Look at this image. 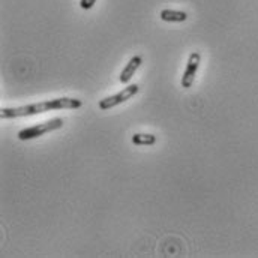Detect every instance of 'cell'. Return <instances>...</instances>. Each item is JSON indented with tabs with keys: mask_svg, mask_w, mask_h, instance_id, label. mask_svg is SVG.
Returning <instances> with one entry per match:
<instances>
[{
	"mask_svg": "<svg viewBox=\"0 0 258 258\" xmlns=\"http://www.w3.org/2000/svg\"><path fill=\"white\" fill-rule=\"evenodd\" d=\"M63 126V120L62 119H51V120H47V122H42V123H38V125H33L30 128L21 129L18 132V140L21 141H27V140H33V138H38V137H42L48 132H53V131H57Z\"/></svg>",
	"mask_w": 258,
	"mask_h": 258,
	"instance_id": "cell-2",
	"label": "cell"
},
{
	"mask_svg": "<svg viewBox=\"0 0 258 258\" xmlns=\"http://www.w3.org/2000/svg\"><path fill=\"white\" fill-rule=\"evenodd\" d=\"M141 63H143V57H141V56H134V57H131L129 62L126 63V66L123 68V71L120 72V77H119L120 83H122V84H128L129 81L132 80L134 74L137 72V69L141 66Z\"/></svg>",
	"mask_w": 258,
	"mask_h": 258,
	"instance_id": "cell-5",
	"label": "cell"
},
{
	"mask_svg": "<svg viewBox=\"0 0 258 258\" xmlns=\"http://www.w3.org/2000/svg\"><path fill=\"white\" fill-rule=\"evenodd\" d=\"M138 90H140V87H138L137 84H129L128 87H125L122 92H119V93H116V95H113V96H107V98L101 99L99 104H98V107H99L102 111L110 110V108H114V107H117V105L126 102L131 98H134V96L138 93Z\"/></svg>",
	"mask_w": 258,
	"mask_h": 258,
	"instance_id": "cell-3",
	"label": "cell"
},
{
	"mask_svg": "<svg viewBox=\"0 0 258 258\" xmlns=\"http://www.w3.org/2000/svg\"><path fill=\"white\" fill-rule=\"evenodd\" d=\"M200 62H201V54L197 53V51L191 53V56L188 59V63H186V68H185V72L182 75V87L183 89H189L194 84V80H195Z\"/></svg>",
	"mask_w": 258,
	"mask_h": 258,
	"instance_id": "cell-4",
	"label": "cell"
},
{
	"mask_svg": "<svg viewBox=\"0 0 258 258\" xmlns=\"http://www.w3.org/2000/svg\"><path fill=\"white\" fill-rule=\"evenodd\" d=\"M132 143L137 146H152L156 143V137L153 134H134Z\"/></svg>",
	"mask_w": 258,
	"mask_h": 258,
	"instance_id": "cell-7",
	"label": "cell"
},
{
	"mask_svg": "<svg viewBox=\"0 0 258 258\" xmlns=\"http://www.w3.org/2000/svg\"><path fill=\"white\" fill-rule=\"evenodd\" d=\"M159 17H161L162 21H167V23H182V21H185L188 18V14L183 12V11L164 9V11H161Z\"/></svg>",
	"mask_w": 258,
	"mask_h": 258,
	"instance_id": "cell-6",
	"label": "cell"
},
{
	"mask_svg": "<svg viewBox=\"0 0 258 258\" xmlns=\"http://www.w3.org/2000/svg\"><path fill=\"white\" fill-rule=\"evenodd\" d=\"M83 107V101L77 98H54L47 99L44 102L38 104H29L23 107H14V108H2L0 119H18V117H29L42 114L47 111H56V110H77Z\"/></svg>",
	"mask_w": 258,
	"mask_h": 258,
	"instance_id": "cell-1",
	"label": "cell"
},
{
	"mask_svg": "<svg viewBox=\"0 0 258 258\" xmlns=\"http://www.w3.org/2000/svg\"><path fill=\"white\" fill-rule=\"evenodd\" d=\"M95 3H96V0H81L80 2V6L83 9H92L95 6Z\"/></svg>",
	"mask_w": 258,
	"mask_h": 258,
	"instance_id": "cell-8",
	"label": "cell"
}]
</instances>
